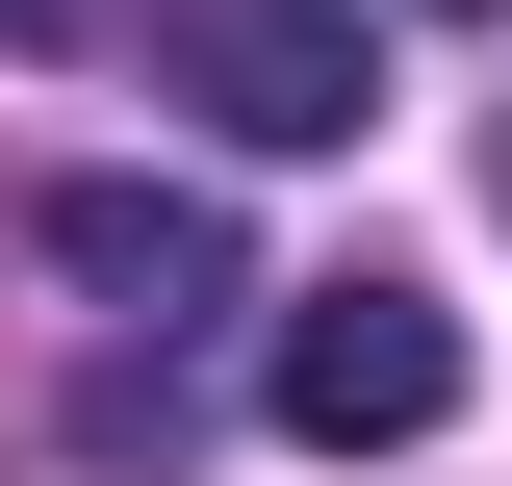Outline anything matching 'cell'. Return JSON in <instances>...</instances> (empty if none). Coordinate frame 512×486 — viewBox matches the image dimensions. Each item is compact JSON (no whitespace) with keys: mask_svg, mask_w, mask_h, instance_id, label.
<instances>
[{"mask_svg":"<svg viewBox=\"0 0 512 486\" xmlns=\"http://www.w3.org/2000/svg\"><path fill=\"white\" fill-rule=\"evenodd\" d=\"M154 103L231 154H359L384 128V0H154Z\"/></svg>","mask_w":512,"mask_h":486,"instance_id":"6da1fadb","label":"cell"},{"mask_svg":"<svg viewBox=\"0 0 512 486\" xmlns=\"http://www.w3.org/2000/svg\"><path fill=\"white\" fill-rule=\"evenodd\" d=\"M256 410L308 435V461H410V435L461 410V307L410 282V256H359V282H282V359H256Z\"/></svg>","mask_w":512,"mask_h":486,"instance_id":"7a4b0ae2","label":"cell"},{"mask_svg":"<svg viewBox=\"0 0 512 486\" xmlns=\"http://www.w3.org/2000/svg\"><path fill=\"white\" fill-rule=\"evenodd\" d=\"M26 256H52L77 307H128L154 359L231 307V205H205V180H52V205H26Z\"/></svg>","mask_w":512,"mask_h":486,"instance_id":"3957f363","label":"cell"},{"mask_svg":"<svg viewBox=\"0 0 512 486\" xmlns=\"http://www.w3.org/2000/svg\"><path fill=\"white\" fill-rule=\"evenodd\" d=\"M52 26H77V0H0V52H52Z\"/></svg>","mask_w":512,"mask_h":486,"instance_id":"277c9868","label":"cell"},{"mask_svg":"<svg viewBox=\"0 0 512 486\" xmlns=\"http://www.w3.org/2000/svg\"><path fill=\"white\" fill-rule=\"evenodd\" d=\"M487 205H512V154H487Z\"/></svg>","mask_w":512,"mask_h":486,"instance_id":"5b68a950","label":"cell"}]
</instances>
